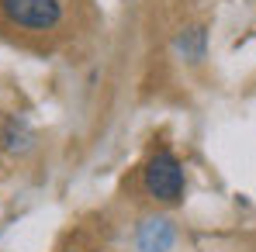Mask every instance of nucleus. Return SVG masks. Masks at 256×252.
Wrapping results in <instances>:
<instances>
[{"label": "nucleus", "instance_id": "nucleus-3", "mask_svg": "<svg viewBox=\"0 0 256 252\" xmlns=\"http://www.w3.org/2000/svg\"><path fill=\"white\" fill-rule=\"evenodd\" d=\"M176 246V225L166 214H149L135 228V249L138 252H170Z\"/></svg>", "mask_w": 256, "mask_h": 252}, {"label": "nucleus", "instance_id": "nucleus-2", "mask_svg": "<svg viewBox=\"0 0 256 252\" xmlns=\"http://www.w3.org/2000/svg\"><path fill=\"white\" fill-rule=\"evenodd\" d=\"M0 14L28 31H48L62 21V3L59 0H0Z\"/></svg>", "mask_w": 256, "mask_h": 252}, {"label": "nucleus", "instance_id": "nucleus-1", "mask_svg": "<svg viewBox=\"0 0 256 252\" xmlns=\"http://www.w3.org/2000/svg\"><path fill=\"white\" fill-rule=\"evenodd\" d=\"M142 187H146V194L152 197V201H160V204H176V201H184V166H180V159L173 156L170 149H160L146 169H142Z\"/></svg>", "mask_w": 256, "mask_h": 252}, {"label": "nucleus", "instance_id": "nucleus-5", "mask_svg": "<svg viewBox=\"0 0 256 252\" xmlns=\"http://www.w3.org/2000/svg\"><path fill=\"white\" fill-rule=\"evenodd\" d=\"M204 45H208V31H204L201 24H190V28L180 31L176 52H180L187 62H201V59H204Z\"/></svg>", "mask_w": 256, "mask_h": 252}, {"label": "nucleus", "instance_id": "nucleus-4", "mask_svg": "<svg viewBox=\"0 0 256 252\" xmlns=\"http://www.w3.org/2000/svg\"><path fill=\"white\" fill-rule=\"evenodd\" d=\"M0 142H4V149H7V152L24 156V152L35 145V135H32V128H28L24 118H7L4 128H0Z\"/></svg>", "mask_w": 256, "mask_h": 252}]
</instances>
